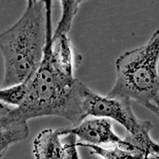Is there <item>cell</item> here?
Instances as JSON below:
<instances>
[{"label":"cell","instance_id":"obj_10","mask_svg":"<svg viewBox=\"0 0 159 159\" xmlns=\"http://www.w3.org/2000/svg\"><path fill=\"white\" fill-rule=\"evenodd\" d=\"M61 7V16L58 22L53 35L61 34L68 33L72 27V22L79 11L80 5L84 0H59Z\"/></svg>","mask_w":159,"mask_h":159},{"label":"cell","instance_id":"obj_6","mask_svg":"<svg viewBox=\"0 0 159 159\" xmlns=\"http://www.w3.org/2000/svg\"><path fill=\"white\" fill-rule=\"evenodd\" d=\"M77 138L67 128L45 129L33 142V154L38 159H80Z\"/></svg>","mask_w":159,"mask_h":159},{"label":"cell","instance_id":"obj_9","mask_svg":"<svg viewBox=\"0 0 159 159\" xmlns=\"http://www.w3.org/2000/svg\"><path fill=\"white\" fill-rule=\"evenodd\" d=\"M80 147H87L90 150L91 154L97 155L103 159H137L142 158L138 153L127 150L120 146L113 147H100L95 145L82 144Z\"/></svg>","mask_w":159,"mask_h":159},{"label":"cell","instance_id":"obj_5","mask_svg":"<svg viewBox=\"0 0 159 159\" xmlns=\"http://www.w3.org/2000/svg\"><path fill=\"white\" fill-rule=\"evenodd\" d=\"M67 130L76 136L78 147L82 144L104 147L120 146L136 152L142 158H145L141 151L116 134L113 130V121L107 118L87 116L78 124Z\"/></svg>","mask_w":159,"mask_h":159},{"label":"cell","instance_id":"obj_2","mask_svg":"<svg viewBox=\"0 0 159 159\" xmlns=\"http://www.w3.org/2000/svg\"><path fill=\"white\" fill-rule=\"evenodd\" d=\"M52 2L27 4L18 22L0 34L5 69L2 87L25 81L42 63L46 42L52 36Z\"/></svg>","mask_w":159,"mask_h":159},{"label":"cell","instance_id":"obj_13","mask_svg":"<svg viewBox=\"0 0 159 159\" xmlns=\"http://www.w3.org/2000/svg\"><path fill=\"white\" fill-rule=\"evenodd\" d=\"M38 1V0H27V4L35 3V2H37Z\"/></svg>","mask_w":159,"mask_h":159},{"label":"cell","instance_id":"obj_1","mask_svg":"<svg viewBox=\"0 0 159 159\" xmlns=\"http://www.w3.org/2000/svg\"><path fill=\"white\" fill-rule=\"evenodd\" d=\"M25 80L26 97L22 105L11 111L14 125L27 123L34 118L58 116L75 126L87 117L83 108L84 84L57 69L45 54L39 67Z\"/></svg>","mask_w":159,"mask_h":159},{"label":"cell","instance_id":"obj_14","mask_svg":"<svg viewBox=\"0 0 159 159\" xmlns=\"http://www.w3.org/2000/svg\"><path fill=\"white\" fill-rule=\"evenodd\" d=\"M154 113L156 115V116H157V117H158V119H159V107L157 109H156L155 111H154Z\"/></svg>","mask_w":159,"mask_h":159},{"label":"cell","instance_id":"obj_16","mask_svg":"<svg viewBox=\"0 0 159 159\" xmlns=\"http://www.w3.org/2000/svg\"><path fill=\"white\" fill-rule=\"evenodd\" d=\"M84 1H85V0H84Z\"/></svg>","mask_w":159,"mask_h":159},{"label":"cell","instance_id":"obj_8","mask_svg":"<svg viewBox=\"0 0 159 159\" xmlns=\"http://www.w3.org/2000/svg\"><path fill=\"white\" fill-rule=\"evenodd\" d=\"M30 128L27 123L17 124L0 133V158L3 157L8 149L16 143L27 139Z\"/></svg>","mask_w":159,"mask_h":159},{"label":"cell","instance_id":"obj_3","mask_svg":"<svg viewBox=\"0 0 159 159\" xmlns=\"http://www.w3.org/2000/svg\"><path fill=\"white\" fill-rule=\"evenodd\" d=\"M159 30L145 45L116 60V80L109 96H126L154 112L159 107Z\"/></svg>","mask_w":159,"mask_h":159},{"label":"cell","instance_id":"obj_12","mask_svg":"<svg viewBox=\"0 0 159 159\" xmlns=\"http://www.w3.org/2000/svg\"><path fill=\"white\" fill-rule=\"evenodd\" d=\"M12 108L13 107L0 101V133L15 126L11 119Z\"/></svg>","mask_w":159,"mask_h":159},{"label":"cell","instance_id":"obj_15","mask_svg":"<svg viewBox=\"0 0 159 159\" xmlns=\"http://www.w3.org/2000/svg\"><path fill=\"white\" fill-rule=\"evenodd\" d=\"M157 147H158V148H159V142L157 143Z\"/></svg>","mask_w":159,"mask_h":159},{"label":"cell","instance_id":"obj_4","mask_svg":"<svg viewBox=\"0 0 159 159\" xmlns=\"http://www.w3.org/2000/svg\"><path fill=\"white\" fill-rule=\"evenodd\" d=\"M83 108L86 116H96L117 122L126 130L123 139L141 151L145 158H154L157 143L150 138L153 124L134 115L131 99L126 96H103L84 85Z\"/></svg>","mask_w":159,"mask_h":159},{"label":"cell","instance_id":"obj_7","mask_svg":"<svg viewBox=\"0 0 159 159\" xmlns=\"http://www.w3.org/2000/svg\"><path fill=\"white\" fill-rule=\"evenodd\" d=\"M44 54L52 65L69 76H74L75 69L81 62V55L76 50L67 34L53 35L46 42Z\"/></svg>","mask_w":159,"mask_h":159},{"label":"cell","instance_id":"obj_11","mask_svg":"<svg viewBox=\"0 0 159 159\" xmlns=\"http://www.w3.org/2000/svg\"><path fill=\"white\" fill-rule=\"evenodd\" d=\"M28 92L27 81L0 89V101L11 107H17L22 105Z\"/></svg>","mask_w":159,"mask_h":159}]
</instances>
